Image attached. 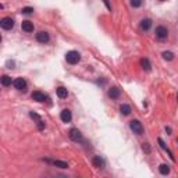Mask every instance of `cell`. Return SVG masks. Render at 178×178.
Masks as SVG:
<instances>
[{"label": "cell", "instance_id": "18", "mask_svg": "<svg viewBox=\"0 0 178 178\" xmlns=\"http://www.w3.org/2000/svg\"><path fill=\"white\" fill-rule=\"evenodd\" d=\"M50 162V160H49ZM53 166H56V167H59V168H68V163H66V162H61V160H54V162H50Z\"/></svg>", "mask_w": 178, "mask_h": 178}, {"label": "cell", "instance_id": "12", "mask_svg": "<svg viewBox=\"0 0 178 178\" xmlns=\"http://www.w3.org/2000/svg\"><path fill=\"white\" fill-rule=\"evenodd\" d=\"M93 166H95L96 168H104V160H103L100 156H95L92 160Z\"/></svg>", "mask_w": 178, "mask_h": 178}, {"label": "cell", "instance_id": "7", "mask_svg": "<svg viewBox=\"0 0 178 178\" xmlns=\"http://www.w3.org/2000/svg\"><path fill=\"white\" fill-rule=\"evenodd\" d=\"M36 40L39 43H47L50 40L49 33H47L46 31H40V32H38L36 33Z\"/></svg>", "mask_w": 178, "mask_h": 178}, {"label": "cell", "instance_id": "4", "mask_svg": "<svg viewBox=\"0 0 178 178\" xmlns=\"http://www.w3.org/2000/svg\"><path fill=\"white\" fill-rule=\"evenodd\" d=\"M0 26H2L3 29H6V31L11 29V28L14 26L13 18H11V17H4V18H2V20H0Z\"/></svg>", "mask_w": 178, "mask_h": 178}, {"label": "cell", "instance_id": "20", "mask_svg": "<svg viewBox=\"0 0 178 178\" xmlns=\"http://www.w3.org/2000/svg\"><path fill=\"white\" fill-rule=\"evenodd\" d=\"M141 67L145 70V71H149L152 66H150V61H149L148 59H142V60H141Z\"/></svg>", "mask_w": 178, "mask_h": 178}, {"label": "cell", "instance_id": "23", "mask_svg": "<svg viewBox=\"0 0 178 178\" xmlns=\"http://www.w3.org/2000/svg\"><path fill=\"white\" fill-rule=\"evenodd\" d=\"M129 3H131L132 7H135V9H138V7L142 6V0H129Z\"/></svg>", "mask_w": 178, "mask_h": 178}, {"label": "cell", "instance_id": "15", "mask_svg": "<svg viewBox=\"0 0 178 178\" xmlns=\"http://www.w3.org/2000/svg\"><path fill=\"white\" fill-rule=\"evenodd\" d=\"M56 92H57V96H59L60 99H66L67 96H68V91H67L64 86H59Z\"/></svg>", "mask_w": 178, "mask_h": 178}, {"label": "cell", "instance_id": "25", "mask_svg": "<svg viewBox=\"0 0 178 178\" xmlns=\"http://www.w3.org/2000/svg\"><path fill=\"white\" fill-rule=\"evenodd\" d=\"M142 148H143V150H145L146 153H149V152H150V148H149V143H143V145H142Z\"/></svg>", "mask_w": 178, "mask_h": 178}, {"label": "cell", "instance_id": "21", "mask_svg": "<svg viewBox=\"0 0 178 178\" xmlns=\"http://www.w3.org/2000/svg\"><path fill=\"white\" fill-rule=\"evenodd\" d=\"M120 111H121L122 115H128L129 113H131V107H129L128 104H121V107H120Z\"/></svg>", "mask_w": 178, "mask_h": 178}, {"label": "cell", "instance_id": "6", "mask_svg": "<svg viewBox=\"0 0 178 178\" xmlns=\"http://www.w3.org/2000/svg\"><path fill=\"white\" fill-rule=\"evenodd\" d=\"M13 84H14L17 91H21V92H25L26 91V81L24 78H17Z\"/></svg>", "mask_w": 178, "mask_h": 178}, {"label": "cell", "instance_id": "5", "mask_svg": "<svg viewBox=\"0 0 178 178\" xmlns=\"http://www.w3.org/2000/svg\"><path fill=\"white\" fill-rule=\"evenodd\" d=\"M155 33H156V38H159V39H166V38L168 36V29L163 25H159L157 28H156Z\"/></svg>", "mask_w": 178, "mask_h": 178}, {"label": "cell", "instance_id": "10", "mask_svg": "<svg viewBox=\"0 0 178 178\" xmlns=\"http://www.w3.org/2000/svg\"><path fill=\"white\" fill-rule=\"evenodd\" d=\"M29 115H31V118H33V120H36V125H38V128L42 131V129H45V122H43V120L40 118L39 115L36 114V113H33V111H31L29 113Z\"/></svg>", "mask_w": 178, "mask_h": 178}, {"label": "cell", "instance_id": "13", "mask_svg": "<svg viewBox=\"0 0 178 178\" xmlns=\"http://www.w3.org/2000/svg\"><path fill=\"white\" fill-rule=\"evenodd\" d=\"M21 28H22V31L29 33L33 31V24L31 22V21H22V22H21Z\"/></svg>", "mask_w": 178, "mask_h": 178}, {"label": "cell", "instance_id": "26", "mask_svg": "<svg viewBox=\"0 0 178 178\" xmlns=\"http://www.w3.org/2000/svg\"><path fill=\"white\" fill-rule=\"evenodd\" d=\"M103 3L106 4V7H107V9H109L110 11H111V6H110V3H109V0H103Z\"/></svg>", "mask_w": 178, "mask_h": 178}, {"label": "cell", "instance_id": "9", "mask_svg": "<svg viewBox=\"0 0 178 178\" xmlns=\"http://www.w3.org/2000/svg\"><path fill=\"white\" fill-rule=\"evenodd\" d=\"M32 99L36 100V102H45V100L47 99V96L45 95L43 92H40V91H35V92H32Z\"/></svg>", "mask_w": 178, "mask_h": 178}, {"label": "cell", "instance_id": "16", "mask_svg": "<svg viewBox=\"0 0 178 178\" xmlns=\"http://www.w3.org/2000/svg\"><path fill=\"white\" fill-rule=\"evenodd\" d=\"M150 26H152V20H149V18H145V20H142V21H141V29H142V31L150 29Z\"/></svg>", "mask_w": 178, "mask_h": 178}, {"label": "cell", "instance_id": "28", "mask_svg": "<svg viewBox=\"0 0 178 178\" xmlns=\"http://www.w3.org/2000/svg\"><path fill=\"white\" fill-rule=\"evenodd\" d=\"M0 42H2V35H0Z\"/></svg>", "mask_w": 178, "mask_h": 178}, {"label": "cell", "instance_id": "19", "mask_svg": "<svg viewBox=\"0 0 178 178\" xmlns=\"http://www.w3.org/2000/svg\"><path fill=\"white\" fill-rule=\"evenodd\" d=\"M159 171H160V174H163V175L170 174V166H167V164H160V167H159Z\"/></svg>", "mask_w": 178, "mask_h": 178}, {"label": "cell", "instance_id": "8", "mask_svg": "<svg viewBox=\"0 0 178 178\" xmlns=\"http://www.w3.org/2000/svg\"><path fill=\"white\" fill-rule=\"evenodd\" d=\"M60 118H61L63 122H70L71 118H73V114H71V111H70L68 109H64V110H61V113H60Z\"/></svg>", "mask_w": 178, "mask_h": 178}, {"label": "cell", "instance_id": "29", "mask_svg": "<svg viewBox=\"0 0 178 178\" xmlns=\"http://www.w3.org/2000/svg\"><path fill=\"white\" fill-rule=\"evenodd\" d=\"M160 2H164V0H160Z\"/></svg>", "mask_w": 178, "mask_h": 178}, {"label": "cell", "instance_id": "27", "mask_svg": "<svg viewBox=\"0 0 178 178\" xmlns=\"http://www.w3.org/2000/svg\"><path fill=\"white\" fill-rule=\"evenodd\" d=\"M166 131H167V134H171V128H170V127H167V128H166Z\"/></svg>", "mask_w": 178, "mask_h": 178}, {"label": "cell", "instance_id": "22", "mask_svg": "<svg viewBox=\"0 0 178 178\" xmlns=\"http://www.w3.org/2000/svg\"><path fill=\"white\" fill-rule=\"evenodd\" d=\"M163 59L167 60V61H171V60H174V53L173 52H163Z\"/></svg>", "mask_w": 178, "mask_h": 178}, {"label": "cell", "instance_id": "14", "mask_svg": "<svg viewBox=\"0 0 178 178\" xmlns=\"http://www.w3.org/2000/svg\"><path fill=\"white\" fill-rule=\"evenodd\" d=\"M157 141H159V143H160V146H162V149H164L166 152L168 153V156H170V159H171L173 162H174V160H175V159H174V155H173V152H171V150H170V149L167 148V145H166V143H164V141H163L162 138H159Z\"/></svg>", "mask_w": 178, "mask_h": 178}, {"label": "cell", "instance_id": "3", "mask_svg": "<svg viewBox=\"0 0 178 178\" xmlns=\"http://www.w3.org/2000/svg\"><path fill=\"white\" fill-rule=\"evenodd\" d=\"M68 136L71 141L74 142H81L82 141V134H81V131H79L78 128H71L68 132Z\"/></svg>", "mask_w": 178, "mask_h": 178}, {"label": "cell", "instance_id": "2", "mask_svg": "<svg viewBox=\"0 0 178 178\" xmlns=\"http://www.w3.org/2000/svg\"><path fill=\"white\" fill-rule=\"evenodd\" d=\"M129 128H131V131H134V134H136V135H142V134H143V125H142V122L138 121V120H132V121L129 122Z\"/></svg>", "mask_w": 178, "mask_h": 178}, {"label": "cell", "instance_id": "24", "mask_svg": "<svg viewBox=\"0 0 178 178\" xmlns=\"http://www.w3.org/2000/svg\"><path fill=\"white\" fill-rule=\"evenodd\" d=\"M32 11H33L32 7H24L22 10H21V13H22V14H31Z\"/></svg>", "mask_w": 178, "mask_h": 178}, {"label": "cell", "instance_id": "1", "mask_svg": "<svg viewBox=\"0 0 178 178\" xmlns=\"http://www.w3.org/2000/svg\"><path fill=\"white\" fill-rule=\"evenodd\" d=\"M66 60L68 64H78L79 60H81V54L77 50H70L66 54Z\"/></svg>", "mask_w": 178, "mask_h": 178}, {"label": "cell", "instance_id": "11", "mask_svg": "<svg viewBox=\"0 0 178 178\" xmlns=\"http://www.w3.org/2000/svg\"><path fill=\"white\" fill-rule=\"evenodd\" d=\"M120 95H121V91H120V88H117V86H113V88H110L109 96L111 98V99H118Z\"/></svg>", "mask_w": 178, "mask_h": 178}, {"label": "cell", "instance_id": "17", "mask_svg": "<svg viewBox=\"0 0 178 178\" xmlns=\"http://www.w3.org/2000/svg\"><path fill=\"white\" fill-rule=\"evenodd\" d=\"M0 82H2L3 86H10L11 84H13V79H11L9 75H3L2 78H0Z\"/></svg>", "mask_w": 178, "mask_h": 178}]
</instances>
